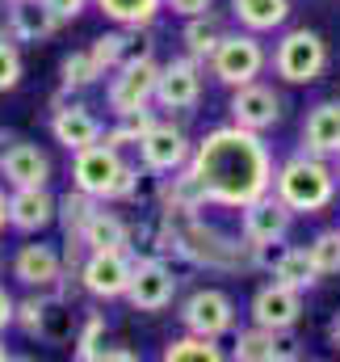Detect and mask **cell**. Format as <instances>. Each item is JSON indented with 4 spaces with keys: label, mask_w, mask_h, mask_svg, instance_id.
Instances as JSON below:
<instances>
[{
    "label": "cell",
    "mask_w": 340,
    "mask_h": 362,
    "mask_svg": "<svg viewBox=\"0 0 340 362\" xmlns=\"http://www.w3.org/2000/svg\"><path fill=\"white\" fill-rule=\"evenodd\" d=\"M13 320H17V299L0 286V333H4V329H13Z\"/></svg>",
    "instance_id": "40"
},
{
    "label": "cell",
    "mask_w": 340,
    "mask_h": 362,
    "mask_svg": "<svg viewBox=\"0 0 340 362\" xmlns=\"http://www.w3.org/2000/svg\"><path fill=\"white\" fill-rule=\"evenodd\" d=\"M101 211V198H92L85 189H68L63 198H59V228H63V240H85V228L92 223V215Z\"/></svg>",
    "instance_id": "28"
},
{
    "label": "cell",
    "mask_w": 340,
    "mask_h": 362,
    "mask_svg": "<svg viewBox=\"0 0 340 362\" xmlns=\"http://www.w3.org/2000/svg\"><path fill=\"white\" fill-rule=\"evenodd\" d=\"M290 13H294L290 0H231V17H236L244 30H253V34H273V30H281V25L290 21Z\"/></svg>",
    "instance_id": "27"
},
{
    "label": "cell",
    "mask_w": 340,
    "mask_h": 362,
    "mask_svg": "<svg viewBox=\"0 0 340 362\" xmlns=\"http://www.w3.org/2000/svg\"><path fill=\"white\" fill-rule=\"evenodd\" d=\"M189 165L206 185L210 206H227V211H240V206L256 202L260 194H269L273 173H277L265 135L248 131V127H236V122L206 131L193 144Z\"/></svg>",
    "instance_id": "1"
},
{
    "label": "cell",
    "mask_w": 340,
    "mask_h": 362,
    "mask_svg": "<svg viewBox=\"0 0 340 362\" xmlns=\"http://www.w3.org/2000/svg\"><path fill=\"white\" fill-rule=\"evenodd\" d=\"M164 8H172L176 17H198V13H210L214 0H164Z\"/></svg>",
    "instance_id": "39"
},
{
    "label": "cell",
    "mask_w": 340,
    "mask_h": 362,
    "mask_svg": "<svg viewBox=\"0 0 340 362\" xmlns=\"http://www.w3.org/2000/svg\"><path fill=\"white\" fill-rule=\"evenodd\" d=\"M248 316L253 325H265V329H277V333H290L298 320H303V291L286 286V282H265L248 303Z\"/></svg>",
    "instance_id": "14"
},
{
    "label": "cell",
    "mask_w": 340,
    "mask_h": 362,
    "mask_svg": "<svg viewBox=\"0 0 340 362\" xmlns=\"http://www.w3.org/2000/svg\"><path fill=\"white\" fill-rule=\"evenodd\" d=\"M114 25H152L164 8V0H92Z\"/></svg>",
    "instance_id": "31"
},
{
    "label": "cell",
    "mask_w": 340,
    "mask_h": 362,
    "mask_svg": "<svg viewBox=\"0 0 340 362\" xmlns=\"http://www.w3.org/2000/svg\"><path fill=\"white\" fill-rule=\"evenodd\" d=\"M42 4H47L59 21H76V17L88 8V0H42Z\"/></svg>",
    "instance_id": "38"
},
{
    "label": "cell",
    "mask_w": 340,
    "mask_h": 362,
    "mask_svg": "<svg viewBox=\"0 0 340 362\" xmlns=\"http://www.w3.org/2000/svg\"><path fill=\"white\" fill-rule=\"evenodd\" d=\"M59 219V198L51 194V185H25V189H8V228L38 236Z\"/></svg>",
    "instance_id": "15"
},
{
    "label": "cell",
    "mask_w": 340,
    "mask_h": 362,
    "mask_svg": "<svg viewBox=\"0 0 340 362\" xmlns=\"http://www.w3.org/2000/svg\"><path fill=\"white\" fill-rule=\"evenodd\" d=\"M88 51H92V59L101 64V72L109 76V72H118L122 64L152 55V42H147V25H118V30H109V34L92 38V47H88Z\"/></svg>",
    "instance_id": "18"
},
{
    "label": "cell",
    "mask_w": 340,
    "mask_h": 362,
    "mask_svg": "<svg viewBox=\"0 0 340 362\" xmlns=\"http://www.w3.org/2000/svg\"><path fill=\"white\" fill-rule=\"evenodd\" d=\"M85 245L92 253H135V228L118 211H97L92 223L85 228Z\"/></svg>",
    "instance_id": "24"
},
{
    "label": "cell",
    "mask_w": 340,
    "mask_h": 362,
    "mask_svg": "<svg viewBox=\"0 0 340 362\" xmlns=\"http://www.w3.org/2000/svg\"><path fill=\"white\" fill-rule=\"evenodd\" d=\"M105 72H101V64L92 59V51H72V55H63V64H59V85L68 93H80V89H92L97 81H101Z\"/></svg>",
    "instance_id": "32"
},
{
    "label": "cell",
    "mask_w": 340,
    "mask_h": 362,
    "mask_svg": "<svg viewBox=\"0 0 340 362\" xmlns=\"http://www.w3.org/2000/svg\"><path fill=\"white\" fill-rule=\"evenodd\" d=\"M51 135H55L59 148L80 152V148L97 144V139L105 135V127H101V118L88 110L85 101H63V105H55V114H51Z\"/></svg>",
    "instance_id": "19"
},
{
    "label": "cell",
    "mask_w": 340,
    "mask_h": 362,
    "mask_svg": "<svg viewBox=\"0 0 340 362\" xmlns=\"http://www.w3.org/2000/svg\"><path fill=\"white\" fill-rule=\"evenodd\" d=\"M156 122V114L147 110V114H135V118H118L101 139L109 144V148H139V139H143V131Z\"/></svg>",
    "instance_id": "35"
},
{
    "label": "cell",
    "mask_w": 340,
    "mask_h": 362,
    "mask_svg": "<svg viewBox=\"0 0 340 362\" xmlns=\"http://www.w3.org/2000/svg\"><path fill=\"white\" fill-rule=\"evenodd\" d=\"M269 274H273L277 282L303 291V295L320 282V270H315V262H311V249H303V245H286V249H277V253L269 257Z\"/></svg>",
    "instance_id": "25"
},
{
    "label": "cell",
    "mask_w": 340,
    "mask_h": 362,
    "mask_svg": "<svg viewBox=\"0 0 340 362\" xmlns=\"http://www.w3.org/2000/svg\"><path fill=\"white\" fill-rule=\"evenodd\" d=\"M156 81H160V64H156V55H143V59L122 64L118 72H109V85H105V110H109L114 118L147 114V110L156 105Z\"/></svg>",
    "instance_id": "6"
},
{
    "label": "cell",
    "mask_w": 340,
    "mask_h": 362,
    "mask_svg": "<svg viewBox=\"0 0 340 362\" xmlns=\"http://www.w3.org/2000/svg\"><path fill=\"white\" fill-rule=\"evenodd\" d=\"M290 223H294V211H290L273 189L260 194V198L248 202V206H240V236L253 245L256 266H269L273 249L290 236Z\"/></svg>",
    "instance_id": "7"
},
{
    "label": "cell",
    "mask_w": 340,
    "mask_h": 362,
    "mask_svg": "<svg viewBox=\"0 0 340 362\" xmlns=\"http://www.w3.org/2000/svg\"><path fill=\"white\" fill-rule=\"evenodd\" d=\"M303 152L336 160L340 156V97H328L307 110L303 118Z\"/></svg>",
    "instance_id": "20"
},
{
    "label": "cell",
    "mask_w": 340,
    "mask_h": 362,
    "mask_svg": "<svg viewBox=\"0 0 340 362\" xmlns=\"http://www.w3.org/2000/svg\"><path fill=\"white\" fill-rule=\"evenodd\" d=\"M13 354H8V346H4V333H0V362H8Z\"/></svg>",
    "instance_id": "45"
},
{
    "label": "cell",
    "mask_w": 340,
    "mask_h": 362,
    "mask_svg": "<svg viewBox=\"0 0 340 362\" xmlns=\"http://www.w3.org/2000/svg\"><path fill=\"white\" fill-rule=\"evenodd\" d=\"M59 17L42 4V0H17L13 4V42L21 47H38V42H51L59 34Z\"/></svg>",
    "instance_id": "22"
},
{
    "label": "cell",
    "mask_w": 340,
    "mask_h": 362,
    "mask_svg": "<svg viewBox=\"0 0 340 362\" xmlns=\"http://www.w3.org/2000/svg\"><path fill=\"white\" fill-rule=\"evenodd\" d=\"M231 358L236 362H281V358H298V354L290 350L286 333L265 329V325H253V329H244V333L236 337Z\"/></svg>",
    "instance_id": "23"
},
{
    "label": "cell",
    "mask_w": 340,
    "mask_h": 362,
    "mask_svg": "<svg viewBox=\"0 0 340 362\" xmlns=\"http://www.w3.org/2000/svg\"><path fill=\"white\" fill-rule=\"evenodd\" d=\"M51 173H55L51 156H47L38 144H30V139H13V144H8V152H4V160H0V177H4L8 189L51 185Z\"/></svg>",
    "instance_id": "17"
},
{
    "label": "cell",
    "mask_w": 340,
    "mask_h": 362,
    "mask_svg": "<svg viewBox=\"0 0 340 362\" xmlns=\"http://www.w3.org/2000/svg\"><path fill=\"white\" fill-rule=\"evenodd\" d=\"M273 72L286 85H315L328 72V42H324V34H315L307 25L286 30L277 38V47H273Z\"/></svg>",
    "instance_id": "4"
},
{
    "label": "cell",
    "mask_w": 340,
    "mask_h": 362,
    "mask_svg": "<svg viewBox=\"0 0 340 362\" xmlns=\"http://www.w3.org/2000/svg\"><path fill=\"white\" fill-rule=\"evenodd\" d=\"M135 177V165L122 156V148H109L105 139L72 152V185L101 202H122Z\"/></svg>",
    "instance_id": "3"
},
{
    "label": "cell",
    "mask_w": 340,
    "mask_h": 362,
    "mask_svg": "<svg viewBox=\"0 0 340 362\" xmlns=\"http://www.w3.org/2000/svg\"><path fill=\"white\" fill-rule=\"evenodd\" d=\"M13 139H17V135H13V131H4V127H0V160H4V152H8V144H13Z\"/></svg>",
    "instance_id": "44"
},
{
    "label": "cell",
    "mask_w": 340,
    "mask_h": 362,
    "mask_svg": "<svg viewBox=\"0 0 340 362\" xmlns=\"http://www.w3.org/2000/svg\"><path fill=\"white\" fill-rule=\"evenodd\" d=\"M223 34H227V25H223V17L210 8V13H198V17H185V25H181V42H185V55H193L198 64H210V55H214V47L223 42Z\"/></svg>",
    "instance_id": "26"
},
{
    "label": "cell",
    "mask_w": 340,
    "mask_h": 362,
    "mask_svg": "<svg viewBox=\"0 0 340 362\" xmlns=\"http://www.w3.org/2000/svg\"><path fill=\"white\" fill-rule=\"evenodd\" d=\"M307 249H311V262H315L320 278H336V274H340V228L320 232Z\"/></svg>",
    "instance_id": "34"
},
{
    "label": "cell",
    "mask_w": 340,
    "mask_h": 362,
    "mask_svg": "<svg viewBox=\"0 0 340 362\" xmlns=\"http://www.w3.org/2000/svg\"><path fill=\"white\" fill-rule=\"evenodd\" d=\"M0 38H13V4L0 0Z\"/></svg>",
    "instance_id": "41"
},
{
    "label": "cell",
    "mask_w": 340,
    "mask_h": 362,
    "mask_svg": "<svg viewBox=\"0 0 340 362\" xmlns=\"http://www.w3.org/2000/svg\"><path fill=\"white\" fill-rule=\"evenodd\" d=\"M130 278H135V253H92V249H88L85 266H80V286H85V295L101 299V303L126 299Z\"/></svg>",
    "instance_id": "12"
},
{
    "label": "cell",
    "mask_w": 340,
    "mask_h": 362,
    "mask_svg": "<svg viewBox=\"0 0 340 362\" xmlns=\"http://www.w3.org/2000/svg\"><path fill=\"white\" fill-rule=\"evenodd\" d=\"M206 206H210V194H206L202 177L193 173V165H185V169H176V173H169V177H164L160 211L181 215V219H193V215H202Z\"/></svg>",
    "instance_id": "21"
},
{
    "label": "cell",
    "mask_w": 340,
    "mask_h": 362,
    "mask_svg": "<svg viewBox=\"0 0 340 362\" xmlns=\"http://www.w3.org/2000/svg\"><path fill=\"white\" fill-rule=\"evenodd\" d=\"M8 228V194H4V185H0V232Z\"/></svg>",
    "instance_id": "42"
},
{
    "label": "cell",
    "mask_w": 340,
    "mask_h": 362,
    "mask_svg": "<svg viewBox=\"0 0 340 362\" xmlns=\"http://www.w3.org/2000/svg\"><path fill=\"white\" fill-rule=\"evenodd\" d=\"M13 278L30 291H55L63 278V253L55 245H42V240L21 245L13 253Z\"/></svg>",
    "instance_id": "16"
},
{
    "label": "cell",
    "mask_w": 340,
    "mask_h": 362,
    "mask_svg": "<svg viewBox=\"0 0 340 362\" xmlns=\"http://www.w3.org/2000/svg\"><path fill=\"white\" fill-rule=\"evenodd\" d=\"M328 341H332V346L340 350V312L332 316V325H328Z\"/></svg>",
    "instance_id": "43"
},
{
    "label": "cell",
    "mask_w": 340,
    "mask_h": 362,
    "mask_svg": "<svg viewBox=\"0 0 340 362\" xmlns=\"http://www.w3.org/2000/svg\"><path fill=\"white\" fill-rule=\"evenodd\" d=\"M42 312H47V291H34V295H25V299H17V329L25 333V337H38V329H42Z\"/></svg>",
    "instance_id": "36"
},
{
    "label": "cell",
    "mask_w": 340,
    "mask_h": 362,
    "mask_svg": "<svg viewBox=\"0 0 340 362\" xmlns=\"http://www.w3.org/2000/svg\"><path fill=\"white\" fill-rule=\"evenodd\" d=\"M336 177H340V156H336Z\"/></svg>",
    "instance_id": "46"
},
{
    "label": "cell",
    "mask_w": 340,
    "mask_h": 362,
    "mask_svg": "<svg viewBox=\"0 0 340 362\" xmlns=\"http://www.w3.org/2000/svg\"><path fill=\"white\" fill-rule=\"evenodd\" d=\"M202 68L193 55H176L169 64H160V81H156V105L164 114H193L202 101Z\"/></svg>",
    "instance_id": "8"
},
{
    "label": "cell",
    "mask_w": 340,
    "mask_h": 362,
    "mask_svg": "<svg viewBox=\"0 0 340 362\" xmlns=\"http://www.w3.org/2000/svg\"><path fill=\"white\" fill-rule=\"evenodd\" d=\"M139 160L147 165V169H156V173H176V169H185L189 160H193V139L185 135V127H176L172 118H156L147 131H143V139H139Z\"/></svg>",
    "instance_id": "10"
},
{
    "label": "cell",
    "mask_w": 340,
    "mask_h": 362,
    "mask_svg": "<svg viewBox=\"0 0 340 362\" xmlns=\"http://www.w3.org/2000/svg\"><path fill=\"white\" fill-rule=\"evenodd\" d=\"M336 189H340L336 169L324 156H311V152H294L273 173V194L294 215H324L336 202Z\"/></svg>",
    "instance_id": "2"
},
{
    "label": "cell",
    "mask_w": 340,
    "mask_h": 362,
    "mask_svg": "<svg viewBox=\"0 0 340 362\" xmlns=\"http://www.w3.org/2000/svg\"><path fill=\"white\" fill-rule=\"evenodd\" d=\"M176 299V270L160 253H147V257H135V278H130V291H126V303L135 312H164Z\"/></svg>",
    "instance_id": "11"
},
{
    "label": "cell",
    "mask_w": 340,
    "mask_h": 362,
    "mask_svg": "<svg viewBox=\"0 0 340 362\" xmlns=\"http://www.w3.org/2000/svg\"><path fill=\"white\" fill-rule=\"evenodd\" d=\"M269 68V51L260 47V34L253 30H227L223 42L214 47L210 55V76L227 89H240V85H253L260 81V72Z\"/></svg>",
    "instance_id": "5"
},
{
    "label": "cell",
    "mask_w": 340,
    "mask_h": 362,
    "mask_svg": "<svg viewBox=\"0 0 340 362\" xmlns=\"http://www.w3.org/2000/svg\"><path fill=\"white\" fill-rule=\"evenodd\" d=\"M21 72H25V64H21V42L0 38V93L17 89V85H21Z\"/></svg>",
    "instance_id": "37"
},
{
    "label": "cell",
    "mask_w": 340,
    "mask_h": 362,
    "mask_svg": "<svg viewBox=\"0 0 340 362\" xmlns=\"http://www.w3.org/2000/svg\"><path fill=\"white\" fill-rule=\"evenodd\" d=\"M76 312H72V299H59L47 291V312H42V329H38V341L47 346H72L76 341Z\"/></svg>",
    "instance_id": "29"
},
{
    "label": "cell",
    "mask_w": 340,
    "mask_h": 362,
    "mask_svg": "<svg viewBox=\"0 0 340 362\" xmlns=\"http://www.w3.org/2000/svg\"><path fill=\"white\" fill-rule=\"evenodd\" d=\"M160 358L164 362H219L223 358V346H219V337H202V333L185 329V337H172L169 346L160 350Z\"/></svg>",
    "instance_id": "30"
},
{
    "label": "cell",
    "mask_w": 340,
    "mask_h": 362,
    "mask_svg": "<svg viewBox=\"0 0 340 362\" xmlns=\"http://www.w3.org/2000/svg\"><path fill=\"white\" fill-rule=\"evenodd\" d=\"M227 114H231V122L236 127H248V131H273L277 122H281V114H286V101H281V93L273 89V85H240V89H231V105H227Z\"/></svg>",
    "instance_id": "13"
},
{
    "label": "cell",
    "mask_w": 340,
    "mask_h": 362,
    "mask_svg": "<svg viewBox=\"0 0 340 362\" xmlns=\"http://www.w3.org/2000/svg\"><path fill=\"white\" fill-rule=\"evenodd\" d=\"M105 337H109V325L101 312H88L85 325L76 329V341H72V358L76 362H101L105 358Z\"/></svg>",
    "instance_id": "33"
},
{
    "label": "cell",
    "mask_w": 340,
    "mask_h": 362,
    "mask_svg": "<svg viewBox=\"0 0 340 362\" xmlns=\"http://www.w3.org/2000/svg\"><path fill=\"white\" fill-rule=\"evenodd\" d=\"M8 4H17V0H8Z\"/></svg>",
    "instance_id": "47"
},
{
    "label": "cell",
    "mask_w": 340,
    "mask_h": 362,
    "mask_svg": "<svg viewBox=\"0 0 340 362\" xmlns=\"http://www.w3.org/2000/svg\"><path fill=\"white\" fill-rule=\"evenodd\" d=\"M176 316H181V325L189 333H202V337H219L223 341L236 329V299L227 291H219V286H202V291H193L181 303Z\"/></svg>",
    "instance_id": "9"
}]
</instances>
